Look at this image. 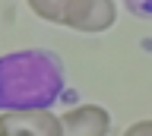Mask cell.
Masks as SVG:
<instances>
[{
	"mask_svg": "<svg viewBox=\"0 0 152 136\" xmlns=\"http://www.w3.org/2000/svg\"><path fill=\"white\" fill-rule=\"evenodd\" d=\"M64 92V63L51 51L0 57V111H45Z\"/></svg>",
	"mask_w": 152,
	"mask_h": 136,
	"instance_id": "obj_1",
	"label": "cell"
},
{
	"mask_svg": "<svg viewBox=\"0 0 152 136\" xmlns=\"http://www.w3.org/2000/svg\"><path fill=\"white\" fill-rule=\"evenodd\" d=\"M0 136H60V117L45 111H0Z\"/></svg>",
	"mask_w": 152,
	"mask_h": 136,
	"instance_id": "obj_2",
	"label": "cell"
},
{
	"mask_svg": "<svg viewBox=\"0 0 152 136\" xmlns=\"http://www.w3.org/2000/svg\"><path fill=\"white\" fill-rule=\"evenodd\" d=\"M114 0H70L64 25L76 32H104L114 25Z\"/></svg>",
	"mask_w": 152,
	"mask_h": 136,
	"instance_id": "obj_3",
	"label": "cell"
},
{
	"mask_svg": "<svg viewBox=\"0 0 152 136\" xmlns=\"http://www.w3.org/2000/svg\"><path fill=\"white\" fill-rule=\"evenodd\" d=\"M111 114L102 105H79L60 117V136H108Z\"/></svg>",
	"mask_w": 152,
	"mask_h": 136,
	"instance_id": "obj_4",
	"label": "cell"
},
{
	"mask_svg": "<svg viewBox=\"0 0 152 136\" xmlns=\"http://www.w3.org/2000/svg\"><path fill=\"white\" fill-rule=\"evenodd\" d=\"M28 7H32L45 22H57V25H64V16H66L70 0H28Z\"/></svg>",
	"mask_w": 152,
	"mask_h": 136,
	"instance_id": "obj_5",
	"label": "cell"
},
{
	"mask_svg": "<svg viewBox=\"0 0 152 136\" xmlns=\"http://www.w3.org/2000/svg\"><path fill=\"white\" fill-rule=\"evenodd\" d=\"M127 3V10L133 16H140V19H152V0H124Z\"/></svg>",
	"mask_w": 152,
	"mask_h": 136,
	"instance_id": "obj_6",
	"label": "cell"
},
{
	"mask_svg": "<svg viewBox=\"0 0 152 136\" xmlns=\"http://www.w3.org/2000/svg\"><path fill=\"white\" fill-rule=\"evenodd\" d=\"M124 136H152V120H140V124H133L124 130Z\"/></svg>",
	"mask_w": 152,
	"mask_h": 136,
	"instance_id": "obj_7",
	"label": "cell"
}]
</instances>
